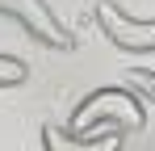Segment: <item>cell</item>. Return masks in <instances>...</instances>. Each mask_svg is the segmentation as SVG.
I'll list each match as a JSON object with an SVG mask.
<instances>
[{
	"mask_svg": "<svg viewBox=\"0 0 155 151\" xmlns=\"http://www.w3.org/2000/svg\"><path fill=\"white\" fill-rule=\"evenodd\" d=\"M25 80H29V67L17 55H0V92H4V88H17V84H25Z\"/></svg>",
	"mask_w": 155,
	"mask_h": 151,
	"instance_id": "obj_5",
	"label": "cell"
},
{
	"mask_svg": "<svg viewBox=\"0 0 155 151\" xmlns=\"http://www.w3.org/2000/svg\"><path fill=\"white\" fill-rule=\"evenodd\" d=\"M0 17L17 21L38 46H46V50H76V34L54 17L51 0H0Z\"/></svg>",
	"mask_w": 155,
	"mask_h": 151,
	"instance_id": "obj_2",
	"label": "cell"
},
{
	"mask_svg": "<svg viewBox=\"0 0 155 151\" xmlns=\"http://www.w3.org/2000/svg\"><path fill=\"white\" fill-rule=\"evenodd\" d=\"M101 126H117V130L134 134V130L147 126V109L130 88H97V92H88L76 105L71 130L84 134V130H101Z\"/></svg>",
	"mask_w": 155,
	"mask_h": 151,
	"instance_id": "obj_1",
	"label": "cell"
},
{
	"mask_svg": "<svg viewBox=\"0 0 155 151\" xmlns=\"http://www.w3.org/2000/svg\"><path fill=\"white\" fill-rule=\"evenodd\" d=\"M130 80H134V88L143 92V101L155 105V72H147V67H130Z\"/></svg>",
	"mask_w": 155,
	"mask_h": 151,
	"instance_id": "obj_6",
	"label": "cell"
},
{
	"mask_svg": "<svg viewBox=\"0 0 155 151\" xmlns=\"http://www.w3.org/2000/svg\"><path fill=\"white\" fill-rule=\"evenodd\" d=\"M97 29L105 34V42H113L126 55H151L155 50V21H138L122 13L113 0H101L97 4Z\"/></svg>",
	"mask_w": 155,
	"mask_h": 151,
	"instance_id": "obj_3",
	"label": "cell"
},
{
	"mask_svg": "<svg viewBox=\"0 0 155 151\" xmlns=\"http://www.w3.org/2000/svg\"><path fill=\"white\" fill-rule=\"evenodd\" d=\"M126 130L101 126V130H71V126H42V151H122Z\"/></svg>",
	"mask_w": 155,
	"mask_h": 151,
	"instance_id": "obj_4",
	"label": "cell"
}]
</instances>
